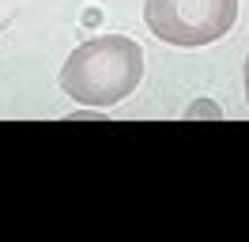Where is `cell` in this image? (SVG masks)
<instances>
[{"label": "cell", "instance_id": "cell-1", "mask_svg": "<svg viewBox=\"0 0 249 242\" xmlns=\"http://www.w3.org/2000/svg\"><path fill=\"white\" fill-rule=\"evenodd\" d=\"M143 80V49L124 34L91 38L61 68L64 95L79 106H117Z\"/></svg>", "mask_w": 249, "mask_h": 242}, {"label": "cell", "instance_id": "cell-4", "mask_svg": "<svg viewBox=\"0 0 249 242\" xmlns=\"http://www.w3.org/2000/svg\"><path fill=\"white\" fill-rule=\"evenodd\" d=\"M246 99H249V57H246Z\"/></svg>", "mask_w": 249, "mask_h": 242}, {"label": "cell", "instance_id": "cell-2", "mask_svg": "<svg viewBox=\"0 0 249 242\" xmlns=\"http://www.w3.org/2000/svg\"><path fill=\"white\" fill-rule=\"evenodd\" d=\"M238 19V0H143L147 30L170 45H212Z\"/></svg>", "mask_w": 249, "mask_h": 242}, {"label": "cell", "instance_id": "cell-3", "mask_svg": "<svg viewBox=\"0 0 249 242\" xmlns=\"http://www.w3.org/2000/svg\"><path fill=\"white\" fill-rule=\"evenodd\" d=\"M189 114H212V118H219V106H215V102H196Z\"/></svg>", "mask_w": 249, "mask_h": 242}]
</instances>
